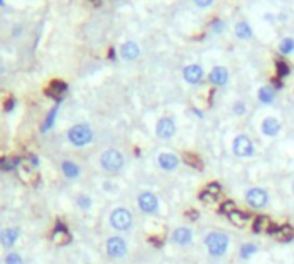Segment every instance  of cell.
Masks as SVG:
<instances>
[{
  "label": "cell",
  "mask_w": 294,
  "mask_h": 264,
  "mask_svg": "<svg viewBox=\"0 0 294 264\" xmlns=\"http://www.w3.org/2000/svg\"><path fill=\"white\" fill-rule=\"evenodd\" d=\"M65 89H67V84H65V83H62V81H52L48 89H46V95L59 98V96L65 91Z\"/></svg>",
  "instance_id": "obj_18"
},
{
  "label": "cell",
  "mask_w": 294,
  "mask_h": 264,
  "mask_svg": "<svg viewBox=\"0 0 294 264\" xmlns=\"http://www.w3.org/2000/svg\"><path fill=\"white\" fill-rule=\"evenodd\" d=\"M191 239H193L191 230H189V228H186V227H181V228H177V230L174 232V240H176L179 246H188V244L191 242Z\"/></svg>",
  "instance_id": "obj_14"
},
{
  "label": "cell",
  "mask_w": 294,
  "mask_h": 264,
  "mask_svg": "<svg viewBox=\"0 0 294 264\" xmlns=\"http://www.w3.org/2000/svg\"><path fill=\"white\" fill-rule=\"evenodd\" d=\"M15 239H17V230H15V228H7V230H3L2 235H0V242L5 247H12Z\"/></svg>",
  "instance_id": "obj_17"
},
{
  "label": "cell",
  "mask_w": 294,
  "mask_h": 264,
  "mask_svg": "<svg viewBox=\"0 0 294 264\" xmlns=\"http://www.w3.org/2000/svg\"><path fill=\"white\" fill-rule=\"evenodd\" d=\"M207 191L210 192V194H214V196L219 197V194H220V185L219 184H210L207 187Z\"/></svg>",
  "instance_id": "obj_32"
},
{
  "label": "cell",
  "mask_w": 294,
  "mask_h": 264,
  "mask_svg": "<svg viewBox=\"0 0 294 264\" xmlns=\"http://www.w3.org/2000/svg\"><path fill=\"white\" fill-rule=\"evenodd\" d=\"M183 160L188 163V165H191L193 168H201V160L195 153H184Z\"/></svg>",
  "instance_id": "obj_23"
},
{
  "label": "cell",
  "mask_w": 294,
  "mask_h": 264,
  "mask_svg": "<svg viewBox=\"0 0 294 264\" xmlns=\"http://www.w3.org/2000/svg\"><path fill=\"white\" fill-rule=\"evenodd\" d=\"M281 131V124L276 119H265L262 122V132L265 135H276Z\"/></svg>",
  "instance_id": "obj_15"
},
{
  "label": "cell",
  "mask_w": 294,
  "mask_h": 264,
  "mask_svg": "<svg viewBox=\"0 0 294 264\" xmlns=\"http://www.w3.org/2000/svg\"><path fill=\"white\" fill-rule=\"evenodd\" d=\"M102 166L107 172H119L124 165V158L117 149H108L102 154Z\"/></svg>",
  "instance_id": "obj_3"
},
{
  "label": "cell",
  "mask_w": 294,
  "mask_h": 264,
  "mask_svg": "<svg viewBox=\"0 0 294 264\" xmlns=\"http://www.w3.org/2000/svg\"><path fill=\"white\" fill-rule=\"evenodd\" d=\"M246 201L250 206H253V208L260 209L263 206L267 204V201H269V196H267V192L263 191V189H251V191H248L246 194Z\"/></svg>",
  "instance_id": "obj_6"
},
{
  "label": "cell",
  "mask_w": 294,
  "mask_h": 264,
  "mask_svg": "<svg viewBox=\"0 0 294 264\" xmlns=\"http://www.w3.org/2000/svg\"><path fill=\"white\" fill-rule=\"evenodd\" d=\"M205 244H207L210 254L214 256H222L224 252L227 251V246H229V239H227L224 234H208L207 239H205Z\"/></svg>",
  "instance_id": "obj_1"
},
{
  "label": "cell",
  "mask_w": 294,
  "mask_h": 264,
  "mask_svg": "<svg viewBox=\"0 0 294 264\" xmlns=\"http://www.w3.org/2000/svg\"><path fill=\"white\" fill-rule=\"evenodd\" d=\"M222 22H220V21H214V22H212V28H214L215 31H220V28H222Z\"/></svg>",
  "instance_id": "obj_36"
},
{
  "label": "cell",
  "mask_w": 294,
  "mask_h": 264,
  "mask_svg": "<svg viewBox=\"0 0 294 264\" xmlns=\"http://www.w3.org/2000/svg\"><path fill=\"white\" fill-rule=\"evenodd\" d=\"M79 204L83 206V208H88V206H90V199H86V197H81V199H79Z\"/></svg>",
  "instance_id": "obj_35"
},
{
  "label": "cell",
  "mask_w": 294,
  "mask_h": 264,
  "mask_svg": "<svg viewBox=\"0 0 294 264\" xmlns=\"http://www.w3.org/2000/svg\"><path fill=\"white\" fill-rule=\"evenodd\" d=\"M232 211H236V204L232 203V201H226V203L222 204V208H220V213H224V215L229 216Z\"/></svg>",
  "instance_id": "obj_25"
},
{
  "label": "cell",
  "mask_w": 294,
  "mask_h": 264,
  "mask_svg": "<svg viewBox=\"0 0 294 264\" xmlns=\"http://www.w3.org/2000/svg\"><path fill=\"white\" fill-rule=\"evenodd\" d=\"M7 264H24L22 263V259H21V256L19 254H15V252H10L9 256H7Z\"/></svg>",
  "instance_id": "obj_27"
},
{
  "label": "cell",
  "mask_w": 294,
  "mask_h": 264,
  "mask_svg": "<svg viewBox=\"0 0 294 264\" xmlns=\"http://www.w3.org/2000/svg\"><path fill=\"white\" fill-rule=\"evenodd\" d=\"M55 112H57V108H53V110L50 112L48 119H46V122H45V126H43V131H46V129H48V127L53 124V119H55Z\"/></svg>",
  "instance_id": "obj_31"
},
{
  "label": "cell",
  "mask_w": 294,
  "mask_h": 264,
  "mask_svg": "<svg viewBox=\"0 0 294 264\" xmlns=\"http://www.w3.org/2000/svg\"><path fill=\"white\" fill-rule=\"evenodd\" d=\"M255 251H257V247L251 246V244H246V246H243V249H241V256L243 258H250L251 254H255Z\"/></svg>",
  "instance_id": "obj_28"
},
{
  "label": "cell",
  "mask_w": 294,
  "mask_h": 264,
  "mask_svg": "<svg viewBox=\"0 0 294 264\" xmlns=\"http://www.w3.org/2000/svg\"><path fill=\"white\" fill-rule=\"evenodd\" d=\"M293 50H294V40H291V38H286V40L281 43V52L282 53H291Z\"/></svg>",
  "instance_id": "obj_24"
},
{
  "label": "cell",
  "mask_w": 294,
  "mask_h": 264,
  "mask_svg": "<svg viewBox=\"0 0 294 264\" xmlns=\"http://www.w3.org/2000/svg\"><path fill=\"white\" fill-rule=\"evenodd\" d=\"M17 161H19L17 158H14V160H2L0 165H2V168H12V165H15Z\"/></svg>",
  "instance_id": "obj_33"
},
{
  "label": "cell",
  "mask_w": 294,
  "mask_h": 264,
  "mask_svg": "<svg viewBox=\"0 0 294 264\" xmlns=\"http://www.w3.org/2000/svg\"><path fill=\"white\" fill-rule=\"evenodd\" d=\"M200 199L203 201V203H214V201L217 199V196H214V194H210L208 191H205V192L200 194Z\"/></svg>",
  "instance_id": "obj_30"
},
{
  "label": "cell",
  "mask_w": 294,
  "mask_h": 264,
  "mask_svg": "<svg viewBox=\"0 0 294 264\" xmlns=\"http://www.w3.org/2000/svg\"><path fill=\"white\" fill-rule=\"evenodd\" d=\"M234 110H236V114H243V110H245V105H243V103H236L234 105Z\"/></svg>",
  "instance_id": "obj_34"
},
{
  "label": "cell",
  "mask_w": 294,
  "mask_h": 264,
  "mask_svg": "<svg viewBox=\"0 0 294 264\" xmlns=\"http://www.w3.org/2000/svg\"><path fill=\"white\" fill-rule=\"evenodd\" d=\"M174 132H176V124H174L172 119L169 117H164L158 120L157 124V134L160 139H170L174 135Z\"/></svg>",
  "instance_id": "obj_7"
},
{
  "label": "cell",
  "mask_w": 294,
  "mask_h": 264,
  "mask_svg": "<svg viewBox=\"0 0 294 264\" xmlns=\"http://www.w3.org/2000/svg\"><path fill=\"white\" fill-rule=\"evenodd\" d=\"M177 163H179V160H177V156L172 153H162L160 156H158V165L164 170H176Z\"/></svg>",
  "instance_id": "obj_11"
},
{
  "label": "cell",
  "mask_w": 294,
  "mask_h": 264,
  "mask_svg": "<svg viewBox=\"0 0 294 264\" xmlns=\"http://www.w3.org/2000/svg\"><path fill=\"white\" fill-rule=\"evenodd\" d=\"M236 34H238L239 38H243V40H246V38L251 36V29L250 26L246 24V22H239L238 26H236Z\"/></svg>",
  "instance_id": "obj_22"
},
{
  "label": "cell",
  "mask_w": 294,
  "mask_h": 264,
  "mask_svg": "<svg viewBox=\"0 0 294 264\" xmlns=\"http://www.w3.org/2000/svg\"><path fill=\"white\" fill-rule=\"evenodd\" d=\"M229 220L232 221L234 225H238V227H245L246 225V221H250V216L246 215V213H243V211H232L231 215H229Z\"/></svg>",
  "instance_id": "obj_20"
},
{
  "label": "cell",
  "mask_w": 294,
  "mask_h": 264,
  "mask_svg": "<svg viewBox=\"0 0 294 264\" xmlns=\"http://www.w3.org/2000/svg\"><path fill=\"white\" fill-rule=\"evenodd\" d=\"M270 234L279 237L281 240H291L294 235V230L289 225H284V227H272L270 228Z\"/></svg>",
  "instance_id": "obj_16"
},
{
  "label": "cell",
  "mask_w": 294,
  "mask_h": 264,
  "mask_svg": "<svg viewBox=\"0 0 294 264\" xmlns=\"http://www.w3.org/2000/svg\"><path fill=\"white\" fill-rule=\"evenodd\" d=\"M14 107V100H7V103H5V110H10V108Z\"/></svg>",
  "instance_id": "obj_37"
},
{
  "label": "cell",
  "mask_w": 294,
  "mask_h": 264,
  "mask_svg": "<svg viewBox=\"0 0 294 264\" xmlns=\"http://www.w3.org/2000/svg\"><path fill=\"white\" fill-rule=\"evenodd\" d=\"M126 242H124L122 239H119V237H112V239H108L107 242V252L110 258H122L124 254H126Z\"/></svg>",
  "instance_id": "obj_8"
},
{
  "label": "cell",
  "mask_w": 294,
  "mask_h": 264,
  "mask_svg": "<svg viewBox=\"0 0 294 264\" xmlns=\"http://www.w3.org/2000/svg\"><path fill=\"white\" fill-rule=\"evenodd\" d=\"M62 172H64L65 177L74 178V177L79 175V166H77L76 163H72V161H64V163H62Z\"/></svg>",
  "instance_id": "obj_19"
},
{
  "label": "cell",
  "mask_w": 294,
  "mask_h": 264,
  "mask_svg": "<svg viewBox=\"0 0 294 264\" xmlns=\"http://www.w3.org/2000/svg\"><path fill=\"white\" fill-rule=\"evenodd\" d=\"M269 225V220L265 216H258L257 221H255V232H262V228H265Z\"/></svg>",
  "instance_id": "obj_26"
},
{
  "label": "cell",
  "mask_w": 294,
  "mask_h": 264,
  "mask_svg": "<svg viewBox=\"0 0 294 264\" xmlns=\"http://www.w3.org/2000/svg\"><path fill=\"white\" fill-rule=\"evenodd\" d=\"M138 204H139V208H141L143 211L153 213V211H157L158 201H157V197H155L152 192H143L141 196L138 197Z\"/></svg>",
  "instance_id": "obj_9"
},
{
  "label": "cell",
  "mask_w": 294,
  "mask_h": 264,
  "mask_svg": "<svg viewBox=\"0 0 294 264\" xmlns=\"http://www.w3.org/2000/svg\"><path fill=\"white\" fill-rule=\"evenodd\" d=\"M232 149H234V153L238 154V156H251L255 147H253V142L250 141V137H246V135H238V137L234 139Z\"/></svg>",
  "instance_id": "obj_5"
},
{
  "label": "cell",
  "mask_w": 294,
  "mask_h": 264,
  "mask_svg": "<svg viewBox=\"0 0 294 264\" xmlns=\"http://www.w3.org/2000/svg\"><path fill=\"white\" fill-rule=\"evenodd\" d=\"M91 137H93V132L86 124H77V126H74L69 131V141L76 146L88 144L91 141Z\"/></svg>",
  "instance_id": "obj_2"
},
{
  "label": "cell",
  "mask_w": 294,
  "mask_h": 264,
  "mask_svg": "<svg viewBox=\"0 0 294 264\" xmlns=\"http://www.w3.org/2000/svg\"><path fill=\"white\" fill-rule=\"evenodd\" d=\"M210 83L217 86H224L227 83V69L226 67H215L210 72Z\"/></svg>",
  "instance_id": "obj_13"
},
{
  "label": "cell",
  "mask_w": 294,
  "mask_h": 264,
  "mask_svg": "<svg viewBox=\"0 0 294 264\" xmlns=\"http://www.w3.org/2000/svg\"><path fill=\"white\" fill-rule=\"evenodd\" d=\"M121 55H122L126 60H136L138 55H139L138 45L133 43V41H127V43H124L122 48H121Z\"/></svg>",
  "instance_id": "obj_12"
},
{
  "label": "cell",
  "mask_w": 294,
  "mask_h": 264,
  "mask_svg": "<svg viewBox=\"0 0 294 264\" xmlns=\"http://www.w3.org/2000/svg\"><path fill=\"white\" fill-rule=\"evenodd\" d=\"M277 74L279 76H288L289 74V67H288V64L286 62H277Z\"/></svg>",
  "instance_id": "obj_29"
},
{
  "label": "cell",
  "mask_w": 294,
  "mask_h": 264,
  "mask_svg": "<svg viewBox=\"0 0 294 264\" xmlns=\"http://www.w3.org/2000/svg\"><path fill=\"white\" fill-rule=\"evenodd\" d=\"M110 223L114 228L117 230H127L133 223V215H131L127 209H115L114 213L110 215Z\"/></svg>",
  "instance_id": "obj_4"
},
{
  "label": "cell",
  "mask_w": 294,
  "mask_h": 264,
  "mask_svg": "<svg viewBox=\"0 0 294 264\" xmlns=\"http://www.w3.org/2000/svg\"><path fill=\"white\" fill-rule=\"evenodd\" d=\"M258 98H260V102L263 103H272L274 102V91L272 88L265 86L260 89V93H258Z\"/></svg>",
  "instance_id": "obj_21"
},
{
  "label": "cell",
  "mask_w": 294,
  "mask_h": 264,
  "mask_svg": "<svg viewBox=\"0 0 294 264\" xmlns=\"http://www.w3.org/2000/svg\"><path fill=\"white\" fill-rule=\"evenodd\" d=\"M201 77H203V69L200 67V65H188V67L184 69V79L188 81V83L191 84H198L201 81Z\"/></svg>",
  "instance_id": "obj_10"
}]
</instances>
